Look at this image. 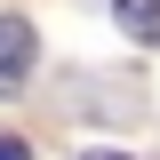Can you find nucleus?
Instances as JSON below:
<instances>
[{
  "label": "nucleus",
  "instance_id": "5",
  "mask_svg": "<svg viewBox=\"0 0 160 160\" xmlns=\"http://www.w3.org/2000/svg\"><path fill=\"white\" fill-rule=\"evenodd\" d=\"M152 48H160V24H152Z\"/></svg>",
  "mask_w": 160,
  "mask_h": 160
},
{
  "label": "nucleus",
  "instance_id": "2",
  "mask_svg": "<svg viewBox=\"0 0 160 160\" xmlns=\"http://www.w3.org/2000/svg\"><path fill=\"white\" fill-rule=\"evenodd\" d=\"M112 16H120V32L152 40V24H160V0H112Z\"/></svg>",
  "mask_w": 160,
  "mask_h": 160
},
{
  "label": "nucleus",
  "instance_id": "4",
  "mask_svg": "<svg viewBox=\"0 0 160 160\" xmlns=\"http://www.w3.org/2000/svg\"><path fill=\"white\" fill-rule=\"evenodd\" d=\"M80 160H128V152H80Z\"/></svg>",
  "mask_w": 160,
  "mask_h": 160
},
{
  "label": "nucleus",
  "instance_id": "1",
  "mask_svg": "<svg viewBox=\"0 0 160 160\" xmlns=\"http://www.w3.org/2000/svg\"><path fill=\"white\" fill-rule=\"evenodd\" d=\"M32 56H40L32 16H0V96H16L24 80H32Z\"/></svg>",
  "mask_w": 160,
  "mask_h": 160
},
{
  "label": "nucleus",
  "instance_id": "3",
  "mask_svg": "<svg viewBox=\"0 0 160 160\" xmlns=\"http://www.w3.org/2000/svg\"><path fill=\"white\" fill-rule=\"evenodd\" d=\"M0 160H32V152H24V144H16V136H0Z\"/></svg>",
  "mask_w": 160,
  "mask_h": 160
}]
</instances>
